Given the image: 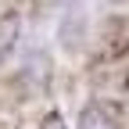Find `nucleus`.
Returning a JSON list of instances; mask_svg holds the SVG:
<instances>
[{"label": "nucleus", "instance_id": "obj_3", "mask_svg": "<svg viewBox=\"0 0 129 129\" xmlns=\"http://www.w3.org/2000/svg\"><path fill=\"white\" fill-rule=\"evenodd\" d=\"M40 129H68V125H64V122H61V115H47Z\"/></svg>", "mask_w": 129, "mask_h": 129}, {"label": "nucleus", "instance_id": "obj_1", "mask_svg": "<svg viewBox=\"0 0 129 129\" xmlns=\"http://www.w3.org/2000/svg\"><path fill=\"white\" fill-rule=\"evenodd\" d=\"M14 40H18V14H7V18H0V61L11 54Z\"/></svg>", "mask_w": 129, "mask_h": 129}, {"label": "nucleus", "instance_id": "obj_2", "mask_svg": "<svg viewBox=\"0 0 129 129\" xmlns=\"http://www.w3.org/2000/svg\"><path fill=\"white\" fill-rule=\"evenodd\" d=\"M79 129H111V118L104 115L101 108H86L83 118H79Z\"/></svg>", "mask_w": 129, "mask_h": 129}]
</instances>
